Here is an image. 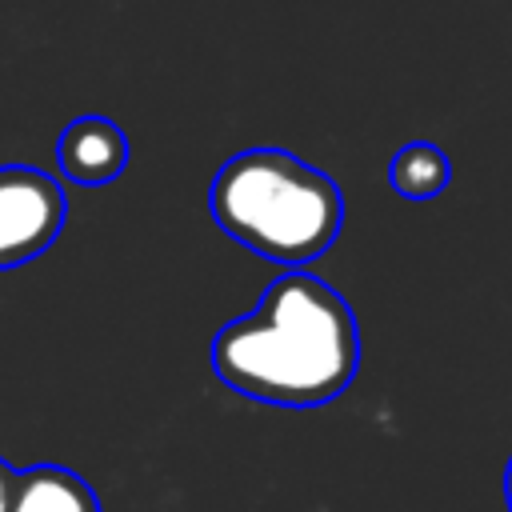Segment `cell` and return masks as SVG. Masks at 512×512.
<instances>
[{
    "label": "cell",
    "mask_w": 512,
    "mask_h": 512,
    "mask_svg": "<svg viewBox=\"0 0 512 512\" xmlns=\"http://www.w3.org/2000/svg\"><path fill=\"white\" fill-rule=\"evenodd\" d=\"M388 180L392 188L404 196V200H432L448 188L452 180V164H448V152L428 144V140H412L404 144L392 164H388Z\"/></svg>",
    "instance_id": "6"
},
{
    "label": "cell",
    "mask_w": 512,
    "mask_h": 512,
    "mask_svg": "<svg viewBox=\"0 0 512 512\" xmlns=\"http://www.w3.org/2000/svg\"><path fill=\"white\" fill-rule=\"evenodd\" d=\"M504 504H508V512H512V460H508V468H504Z\"/></svg>",
    "instance_id": "8"
},
{
    "label": "cell",
    "mask_w": 512,
    "mask_h": 512,
    "mask_svg": "<svg viewBox=\"0 0 512 512\" xmlns=\"http://www.w3.org/2000/svg\"><path fill=\"white\" fill-rule=\"evenodd\" d=\"M208 208L220 232L292 272L324 256L344 224L336 180L284 148H248L224 160Z\"/></svg>",
    "instance_id": "2"
},
{
    "label": "cell",
    "mask_w": 512,
    "mask_h": 512,
    "mask_svg": "<svg viewBox=\"0 0 512 512\" xmlns=\"http://www.w3.org/2000/svg\"><path fill=\"white\" fill-rule=\"evenodd\" d=\"M12 488H16V468L0 456V512H8V500H12Z\"/></svg>",
    "instance_id": "7"
},
{
    "label": "cell",
    "mask_w": 512,
    "mask_h": 512,
    "mask_svg": "<svg viewBox=\"0 0 512 512\" xmlns=\"http://www.w3.org/2000/svg\"><path fill=\"white\" fill-rule=\"evenodd\" d=\"M56 164L72 184L100 188L128 168V136L108 116H76L56 144Z\"/></svg>",
    "instance_id": "4"
},
{
    "label": "cell",
    "mask_w": 512,
    "mask_h": 512,
    "mask_svg": "<svg viewBox=\"0 0 512 512\" xmlns=\"http://www.w3.org/2000/svg\"><path fill=\"white\" fill-rule=\"evenodd\" d=\"M8 512H100V500L84 476L60 464H32L16 472Z\"/></svg>",
    "instance_id": "5"
},
{
    "label": "cell",
    "mask_w": 512,
    "mask_h": 512,
    "mask_svg": "<svg viewBox=\"0 0 512 512\" xmlns=\"http://www.w3.org/2000/svg\"><path fill=\"white\" fill-rule=\"evenodd\" d=\"M360 368V328L348 300L308 272H284L264 300L212 340V372L240 396L280 408L336 400Z\"/></svg>",
    "instance_id": "1"
},
{
    "label": "cell",
    "mask_w": 512,
    "mask_h": 512,
    "mask_svg": "<svg viewBox=\"0 0 512 512\" xmlns=\"http://www.w3.org/2000/svg\"><path fill=\"white\" fill-rule=\"evenodd\" d=\"M64 216L68 200L56 176L32 164H0V272L48 252Z\"/></svg>",
    "instance_id": "3"
}]
</instances>
